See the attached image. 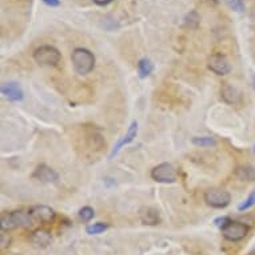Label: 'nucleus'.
<instances>
[{"mask_svg": "<svg viewBox=\"0 0 255 255\" xmlns=\"http://www.w3.org/2000/svg\"><path fill=\"white\" fill-rule=\"evenodd\" d=\"M35 223L29 210H19L1 214V231H9L17 227H29Z\"/></svg>", "mask_w": 255, "mask_h": 255, "instance_id": "obj_1", "label": "nucleus"}, {"mask_svg": "<svg viewBox=\"0 0 255 255\" xmlns=\"http://www.w3.org/2000/svg\"><path fill=\"white\" fill-rule=\"evenodd\" d=\"M72 67L79 75H86L91 72L95 66V56L87 48H75L71 55Z\"/></svg>", "mask_w": 255, "mask_h": 255, "instance_id": "obj_2", "label": "nucleus"}, {"mask_svg": "<svg viewBox=\"0 0 255 255\" xmlns=\"http://www.w3.org/2000/svg\"><path fill=\"white\" fill-rule=\"evenodd\" d=\"M62 59L58 48L52 46H42L34 52V60L42 66H56Z\"/></svg>", "mask_w": 255, "mask_h": 255, "instance_id": "obj_3", "label": "nucleus"}, {"mask_svg": "<svg viewBox=\"0 0 255 255\" xmlns=\"http://www.w3.org/2000/svg\"><path fill=\"white\" fill-rule=\"evenodd\" d=\"M203 198L206 203L214 209H225L231 202L230 193H227L225 190H219V188H211L209 191H206Z\"/></svg>", "mask_w": 255, "mask_h": 255, "instance_id": "obj_4", "label": "nucleus"}, {"mask_svg": "<svg viewBox=\"0 0 255 255\" xmlns=\"http://www.w3.org/2000/svg\"><path fill=\"white\" fill-rule=\"evenodd\" d=\"M249 230H250L249 226L242 222L231 221L229 225L222 229V235L230 242H239L249 234Z\"/></svg>", "mask_w": 255, "mask_h": 255, "instance_id": "obj_5", "label": "nucleus"}, {"mask_svg": "<svg viewBox=\"0 0 255 255\" xmlns=\"http://www.w3.org/2000/svg\"><path fill=\"white\" fill-rule=\"evenodd\" d=\"M176 171L170 163H160L151 170V178L159 183H172L176 180Z\"/></svg>", "mask_w": 255, "mask_h": 255, "instance_id": "obj_6", "label": "nucleus"}, {"mask_svg": "<svg viewBox=\"0 0 255 255\" xmlns=\"http://www.w3.org/2000/svg\"><path fill=\"white\" fill-rule=\"evenodd\" d=\"M209 68L217 75H227L231 70V66L227 58L222 54L211 55L209 58Z\"/></svg>", "mask_w": 255, "mask_h": 255, "instance_id": "obj_7", "label": "nucleus"}, {"mask_svg": "<svg viewBox=\"0 0 255 255\" xmlns=\"http://www.w3.org/2000/svg\"><path fill=\"white\" fill-rule=\"evenodd\" d=\"M1 95L9 102H21L24 98V92L16 82H7L0 87Z\"/></svg>", "mask_w": 255, "mask_h": 255, "instance_id": "obj_8", "label": "nucleus"}, {"mask_svg": "<svg viewBox=\"0 0 255 255\" xmlns=\"http://www.w3.org/2000/svg\"><path fill=\"white\" fill-rule=\"evenodd\" d=\"M136 134H138V122L132 121L131 122L130 127H128V130H127V134H126L125 136H123V138H122L121 140L114 146V148L111 150V154H110L109 158L113 159L115 155L119 154V151H121L123 147L127 146V144H130V143L136 138Z\"/></svg>", "mask_w": 255, "mask_h": 255, "instance_id": "obj_9", "label": "nucleus"}, {"mask_svg": "<svg viewBox=\"0 0 255 255\" xmlns=\"http://www.w3.org/2000/svg\"><path fill=\"white\" fill-rule=\"evenodd\" d=\"M29 213L35 219V222H42V223H50L55 219V211L48 206H34L29 209Z\"/></svg>", "mask_w": 255, "mask_h": 255, "instance_id": "obj_10", "label": "nucleus"}, {"mask_svg": "<svg viewBox=\"0 0 255 255\" xmlns=\"http://www.w3.org/2000/svg\"><path fill=\"white\" fill-rule=\"evenodd\" d=\"M32 178L38 179L39 182H43V183H55L59 179V175L58 172L46 164H40L32 174Z\"/></svg>", "mask_w": 255, "mask_h": 255, "instance_id": "obj_11", "label": "nucleus"}, {"mask_svg": "<svg viewBox=\"0 0 255 255\" xmlns=\"http://www.w3.org/2000/svg\"><path fill=\"white\" fill-rule=\"evenodd\" d=\"M221 98L227 105H238L241 103V92L231 84L225 83L221 88Z\"/></svg>", "mask_w": 255, "mask_h": 255, "instance_id": "obj_12", "label": "nucleus"}, {"mask_svg": "<svg viewBox=\"0 0 255 255\" xmlns=\"http://www.w3.org/2000/svg\"><path fill=\"white\" fill-rule=\"evenodd\" d=\"M139 218L143 225H148V226H155L160 222L159 213L152 207H142L139 211Z\"/></svg>", "mask_w": 255, "mask_h": 255, "instance_id": "obj_13", "label": "nucleus"}, {"mask_svg": "<svg viewBox=\"0 0 255 255\" xmlns=\"http://www.w3.org/2000/svg\"><path fill=\"white\" fill-rule=\"evenodd\" d=\"M52 241V237H51L50 231L44 230V229H39V230H35L31 235V242L34 243L35 246L46 247L48 246Z\"/></svg>", "mask_w": 255, "mask_h": 255, "instance_id": "obj_14", "label": "nucleus"}, {"mask_svg": "<svg viewBox=\"0 0 255 255\" xmlns=\"http://www.w3.org/2000/svg\"><path fill=\"white\" fill-rule=\"evenodd\" d=\"M235 176L243 182H255V167L253 166H239L235 168Z\"/></svg>", "mask_w": 255, "mask_h": 255, "instance_id": "obj_15", "label": "nucleus"}, {"mask_svg": "<svg viewBox=\"0 0 255 255\" xmlns=\"http://www.w3.org/2000/svg\"><path fill=\"white\" fill-rule=\"evenodd\" d=\"M152 70H154V64H152V62H151L150 59L143 58L139 60L138 63L139 78L144 79V78H147V76L150 75L151 72H152Z\"/></svg>", "mask_w": 255, "mask_h": 255, "instance_id": "obj_16", "label": "nucleus"}, {"mask_svg": "<svg viewBox=\"0 0 255 255\" xmlns=\"http://www.w3.org/2000/svg\"><path fill=\"white\" fill-rule=\"evenodd\" d=\"M107 229H109V225H106L103 222H98V223H92V225L86 227V233L90 235H98L102 234V233L107 230Z\"/></svg>", "mask_w": 255, "mask_h": 255, "instance_id": "obj_17", "label": "nucleus"}, {"mask_svg": "<svg viewBox=\"0 0 255 255\" xmlns=\"http://www.w3.org/2000/svg\"><path fill=\"white\" fill-rule=\"evenodd\" d=\"M193 143L199 147H211L217 144V140L213 136H195L193 139Z\"/></svg>", "mask_w": 255, "mask_h": 255, "instance_id": "obj_18", "label": "nucleus"}, {"mask_svg": "<svg viewBox=\"0 0 255 255\" xmlns=\"http://www.w3.org/2000/svg\"><path fill=\"white\" fill-rule=\"evenodd\" d=\"M199 20H201L199 15L195 11H193V12L187 13L186 17H184V25L188 27V28H197L199 25Z\"/></svg>", "mask_w": 255, "mask_h": 255, "instance_id": "obj_19", "label": "nucleus"}, {"mask_svg": "<svg viewBox=\"0 0 255 255\" xmlns=\"http://www.w3.org/2000/svg\"><path fill=\"white\" fill-rule=\"evenodd\" d=\"M94 215H95V211L91 207H88V206L79 210V218L83 222H90L94 218Z\"/></svg>", "mask_w": 255, "mask_h": 255, "instance_id": "obj_20", "label": "nucleus"}, {"mask_svg": "<svg viewBox=\"0 0 255 255\" xmlns=\"http://www.w3.org/2000/svg\"><path fill=\"white\" fill-rule=\"evenodd\" d=\"M254 205H255V190L250 194V195H249V198H247L246 201L242 202V203L238 206V210L239 211H246V210H249Z\"/></svg>", "mask_w": 255, "mask_h": 255, "instance_id": "obj_21", "label": "nucleus"}, {"mask_svg": "<svg viewBox=\"0 0 255 255\" xmlns=\"http://www.w3.org/2000/svg\"><path fill=\"white\" fill-rule=\"evenodd\" d=\"M225 1L235 12H242L243 9H245V3H243L242 0H225Z\"/></svg>", "mask_w": 255, "mask_h": 255, "instance_id": "obj_22", "label": "nucleus"}, {"mask_svg": "<svg viewBox=\"0 0 255 255\" xmlns=\"http://www.w3.org/2000/svg\"><path fill=\"white\" fill-rule=\"evenodd\" d=\"M230 222H231V219L229 217H219V218H217L215 221H214V223H215V226L219 227V229L222 230V229L226 226V225H229Z\"/></svg>", "mask_w": 255, "mask_h": 255, "instance_id": "obj_23", "label": "nucleus"}, {"mask_svg": "<svg viewBox=\"0 0 255 255\" xmlns=\"http://www.w3.org/2000/svg\"><path fill=\"white\" fill-rule=\"evenodd\" d=\"M9 243H11L9 235L5 234V231H1V235H0V247L5 249V247L9 246Z\"/></svg>", "mask_w": 255, "mask_h": 255, "instance_id": "obj_24", "label": "nucleus"}, {"mask_svg": "<svg viewBox=\"0 0 255 255\" xmlns=\"http://www.w3.org/2000/svg\"><path fill=\"white\" fill-rule=\"evenodd\" d=\"M43 1L50 7H59L60 5V0H43Z\"/></svg>", "mask_w": 255, "mask_h": 255, "instance_id": "obj_25", "label": "nucleus"}, {"mask_svg": "<svg viewBox=\"0 0 255 255\" xmlns=\"http://www.w3.org/2000/svg\"><path fill=\"white\" fill-rule=\"evenodd\" d=\"M92 1H94V3L98 5H107V4H110L113 0H92Z\"/></svg>", "mask_w": 255, "mask_h": 255, "instance_id": "obj_26", "label": "nucleus"}, {"mask_svg": "<svg viewBox=\"0 0 255 255\" xmlns=\"http://www.w3.org/2000/svg\"><path fill=\"white\" fill-rule=\"evenodd\" d=\"M249 255H255V247H254V249H253V250L250 251V253H249Z\"/></svg>", "mask_w": 255, "mask_h": 255, "instance_id": "obj_27", "label": "nucleus"}, {"mask_svg": "<svg viewBox=\"0 0 255 255\" xmlns=\"http://www.w3.org/2000/svg\"><path fill=\"white\" fill-rule=\"evenodd\" d=\"M254 151H255V147H254Z\"/></svg>", "mask_w": 255, "mask_h": 255, "instance_id": "obj_28", "label": "nucleus"}]
</instances>
